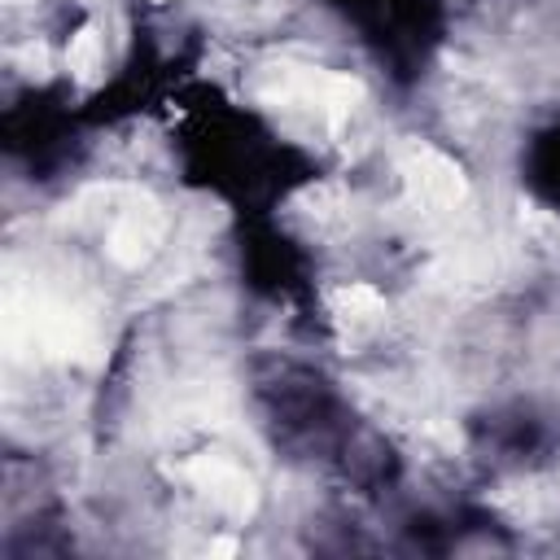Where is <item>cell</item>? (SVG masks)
<instances>
[{"instance_id":"obj_1","label":"cell","mask_w":560,"mask_h":560,"mask_svg":"<svg viewBox=\"0 0 560 560\" xmlns=\"http://www.w3.org/2000/svg\"><path fill=\"white\" fill-rule=\"evenodd\" d=\"M66 66H70V74H79V79H92V74L105 66V44H101L96 26H83L79 35H70V44H66Z\"/></svg>"}]
</instances>
